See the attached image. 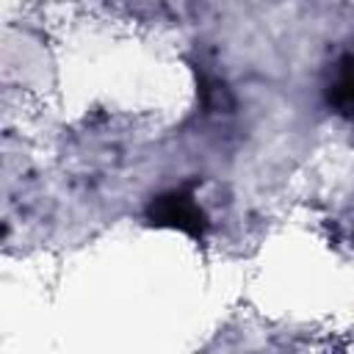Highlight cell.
Instances as JSON below:
<instances>
[{
  "label": "cell",
  "instance_id": "cell-1",
  "mask_svg": "<svg viewBox=\"0 0 354 354\" xmlns=\"http://www.w3.org/2000/svg\"><path fill=\"white\" fill-rule=\"evenodd\" d=\"M147 216L158 227H174L194 238L205 235V213L194 199V183L183 185V188H171V191L160 194L158 199H152Z\"/></svg>",
  "mask_w": 354,
  "mask_h": 354
},
{
  "label": "cell",
  "instance_id": "cell-2",
  "mask_svg": "<svg viewBox=\"0 0 354 354\" xmlns=\"http://www.w3.org/2000/svg\"><path fill=\"white\" fill-rule=\"evenodd\" d=\"M326 102L335 113H340L343 119H348L354 124V41L335 58V64L329 69Z\"/></svg>",
  "mask_w": 354,
  "mask_h": 354
}]
</instances>
